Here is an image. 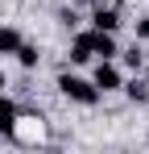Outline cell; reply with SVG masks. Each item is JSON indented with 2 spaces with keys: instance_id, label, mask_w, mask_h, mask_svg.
<instances>
[{
  "instance_id": "obj_1",
  "label": "cell",
  "mask_w": 149,
  "mask_h": 154,
  "mask_svg": "<svg viewBox=\"0 0 149 154\" xmlns=\"http://www.w3.org/2000/svg\"><path fill=\"white\" fill-rule=\"evenodd\" d=\"M54 88H58V92H62L66 100L83 104V108H95V104H99V88L91 83V79L74 75V71H58V79H54Z\"/></svg>"
},
{
  "instance_id": "obj_2",
  "label": "cell",
  "mask_w": 149,
  "mask_h": 154,
  "mask_svg": "<svg viewBox=\"0 0 149 154\" xmlns=\"http://www.w3.org/2000/svg\"><path fill=\"white\" fill-rule=\"evenodd\" d=\"M74 38H79V42L91 50V58H116V54H120L116 33H108V29H79Z\"/></svg>"
},
{
  "instance_id": "obj_3",
  "label": "cell",
  "mask_w": 149,
  "mask_h": 154,
  "mask_svg": "<svg viewBox=\"0 0 149 154\" xmlns=\"http://www.w3.org/2000/svg\"><path fill=\"white\" fill-rule=\"evenodd\" d=\"M91 83L99 88V96H108V92H120L124 75H120V67H116V58H99V63H95V75H91Z\"/></svg>"
},
{
  "instance_id": "obj_4",
  "label": "cell",
  "mask_w": 149,
  "mask_h": 154,
  "mask_svg": "<svg viewBox=\"0 0 149 154\" xmlns=\"http://www.w3.org/2000/svg\"><path fill=\"white\" fill-rule=\"evenodd\" d=\"M17 121H21V108H17V104L0 92V137L17 142Z\"/></svg>"
},
{
  "instance_id": "obj_5",
  "label": "cell",
  "mask_w": 149,
  "mask_h": 154,
  "mask_svg": "<svg viewBox=\"0 0 149 154\" xmlns=\"http://www.w3.org/2000/svg\"><path fill=\"white\" fill-rule=\"evenodd\" d=\"M91 29H108V33H116V29H120V13L95 4V13H91Z\"/></svg>"
},
{
  "instance_id": "obj_6",
  "label": "cell",
  "mask_w": 149,
  "mask_h": 154,
  "mask_svg": "<svg viewBox=\"0 0 149 154\" xmlns=\"http://www.w3.org/2000/svg\"><path fill=\"white\" fill-rule=\"evenodd\" d=\"M120 92H124L133 104H149V83H145V79H137V75H133V79H124V83H120Z\"/></svg>"
},
{
  "instance_id": "obj_7",
  "label": "cell",
  "mask_w": 149,
  "mask_h": 154,
  "mask_svg": "<svg viewBox=\"0 0 149 154\" xmlns=\"http://www.w3.org/2000/svg\"><path fill=\"white\" fill-rule=\"evenodd\" d=\"M21 29L17 25H0V54H17V46H21Z\"/></svg>"
},
{
  "instance_id": "obj_8",
  "label": "cell",
  "mask_w": 149,
  "mask_h": 154,
  "mask_svg": "<svg viewBox=\"0 0 149 154\" xmlns=\"http://www.w3.org/2000/svg\"><path fill=\"white\" fill-rule=\"evenodd\" d=\"M17 63H21L25 71H33V67L42 63V50H37L33 42H21V46H17Z\"/></svg>"
},
{
  "instance_id": "obj_9",
  "label": "cell",
  "mask_w": 149,
  "mask_h": 154,
  "mask_svg": "<svg viewBox=\"0 0 149 154\" xmlns=\"http://www.w3.org/2000/svg\"><path fill=\"white\" fill-rule=\"evenodd\" d=\"M120 58H124V67H133V71H141V67H145V50H141V42H133L128 50H120Z\"/></svg>"
},
{
  "instance_id": "obj_10",
  "label": "cell",
  "mask_w": 149,
  "mask_h": 154,
  "mask_svg": "<svg viewBox=\"0 0 149 154\" xmlns=\"http://www.w3.org/2000/svg\"><path fill=\"white\" fill-rule=\"evenodd\" d=\"M71 63L74 67H83V63H91V50L79 42V38H71Z\"/></svg>"
},
{
  "instance_id": "obj_11",
  "label": "cell",
  "mask_w": 149,
  "mask_h": 154,
  "mask_svg": "<svg viewBox=\"0 0 149 154\" xmlns=\"http://www.w3.org/2000/svg\"><path fill=\"white\" fill-rule=\"evenodd\" d=\"M58 25L62 29H79V13H74V8H62V13H58Z\"/></svg>"
},
{
  "instance_id": "obj_12",
  "label": "cell",
  "mask_w": 149,
  "mask_h": 154,
  "mask_svg": "<svg viewBox=\"0 0 149 154\" xmlns=\"http://www.w3.org/2000/svg\"><path fill=\"white\" fill-rule=\"evenodd\" d=\"M137 42H149V17L137 21Z\"/></svg>"
},
{
  "instance_id": "obj_13",
  "label": "cell",
  "mask_w": 149,
  "mask_h": 154,
  "mask_svg": "<svg viewBox=\"0 0 149 154\" xmlns=\"http://www.w3.org/2000/svg\"><path fill=\"white\" fill-rule=\"evenodd\" d=\"M74 4H99V0H74Z\"/></svg>"
},
{
  "instance_id": "obj_14",
  "label": "cell",
  "mask_w": 149,
  "mask_h": 154,
  "mask_svg": "<svg viewBox=\"0 0 149 154\" xmlns=\"http://www.w3.org/2000/svg\"><path fill=\"white\" fill-rule=\"evenodd\" d=\"M0 92H4V71H0Z\"/></svg>"
},
{
  "instance_id": "obj_15",
  "label": "cell",
  "mask_w": 149,
  "mask_h": 154,
  "mask_svg": "<svg viewBox=\"0 0 149 154\" xmlns=\"http://www.w3.org/2000/svg\"><path fill=\"white\" fill-rule=\"evenodd\" d=\"M112 4H124V0H112Z\"/></svg>"
}]
</instances>
